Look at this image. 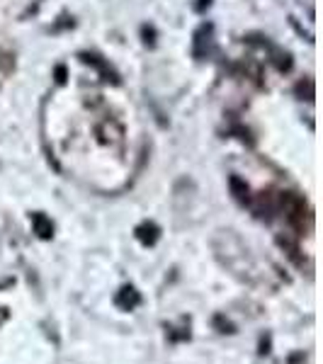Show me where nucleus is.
Segmentation results:
<instances>
[{"mask_svg": "<svg viewBox=\"0 0 323 364\" xmlns=\"http://www.w3.org/2000/svg\"><path fill=\"white\" fill-rule=\"evenodd\" d=\"M56 80H58V83H63V80H66V68H63V66L56 68Z\"/></svg>", "mask_w": 323, "mask_h": 364, "instance_id": "nucleus-9", "label": "nucleus"}, {"mask_svg": "<svg viewBox=\"0 0 323 364\" xmlns=\"http://www.w3.org/2000/svg\"><path fill=\"white\" fill-rule=\"evenodd\" d=\"M275 66H277L280 70H290L292 68V61H290V54H282V51H277V54H275Z\"/></svg>", "mask_w": 323, "mask_h": 364, "instance_id": "nucleus-8", "label": "nucleus"}, {"mask_svg": "<svg viewBox=\"0 0 323 364\" xmlns=\"http://www.w3.org/2000/svg\"><path fill=\"white\" fill-rule=\"evenodd\" d=\"M228 187H231V195L238 199V202H248V185H245V180H240V178H236V175H233L231 180H228Z\"/></svg>", "mask_w": 323, "mask_h": 364, "instance_id": "nucleus-6", "label": "nucleus"}, {"mask_svg": "<svg viewBox=\"0 0 323 364\" xmlns=\"http://www.w3.org/2000/svg\"><path fill=\"white\" fill-rule=\"evenodd\" d=\"M115 304L120 309H125V311H134L141 304V296H139V291L134 289V287H125V289L117 294Z\"/></svg>", "mask_w": 323, "mask_h": 364, "instance_id": "nucleus-2", "label": "nucleus"}, {"mask_svg": "<svg viewBox=\"0 0 323 364\" xmlns=\"http://www.w3.org/2000/svg\"><path fill=\"white\" fill-rule=\"evenodd\" d=\"M80 58H83L85 63H90V66H95V68L100 70V73L105 75V80H107V83H120V75H117L115 70L110 68L107 63H105L102 58H100L97 54H83Z\"/></svg>", "mask_w": 323, "mask_h": 364, "instance_id": "nucleus-3", "label": "nucleus"}, {"mask_svg": "<svg viewBox=\"0 0 323 364\" xmlns=\"http://www.w3.org/2000/svg\"><path fill=\"white\" fill-rule=\"evenodd\" d=\"M137 238L144 245H154L156 240H158V226L156 224H141L137 228Z\"/></svg>", "mask_w": 323, "mask_h": 364, "instance_id": "nucleus-5", "label": "nucleus"}, {"mask_svg": "<svg viewBox=\"0 0 323 364\" xmlns=\"http://www.w3.org/2000/svg\"><path fill=\"white\" fill-rule=\"evenodd\" d=\"M297 92H299V95H302L304 100H309V102H311V100L316 97V90H314V80H311V78L302 80V83L297 85Z\"/></svg>", "mask_w": 323, "mask_h": 364, "instance_id": "nucleus-7", "label": "nucleus"}, {"mask_svg": "<svg viewBox=\"0 0 323 364\" xmlns=\"http://www.w3.org/2000/svg\"><path fill=\"white\" fill-rule=\"evenodd\" d=\"M211 51V25L199 27V32L195 34V56L202 58Z\"/></svg>", "mask_w": 323, "mask_h": 364, "instance_id": "nucleus-1", "label": "nucleus"}, {"mask_svg": "<svg viewBox=\"0 0 323 364\" xmlns=\"http://www.w3.org/2000/svg\"><path fill=\"white\" fill-rule=\"evenodd\" d=\"M32 228H34V233L44 240L54 236V224H51V219L44 214H32Z\"/></svg>", "mask_w": 323, "mask_h": 364, "instance_id": "nucleus-4", "label": "nucleus"}]
</instances>
